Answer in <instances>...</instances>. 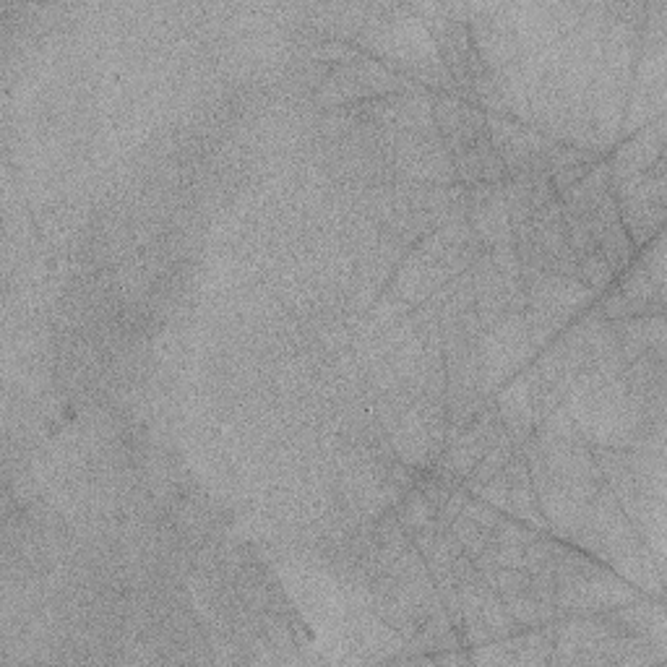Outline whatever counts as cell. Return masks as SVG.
Listing matches in <instances>:
<instances>
[{
	"label": "cell",
	"instance_id": "obj_2",
	"mask_svg": "<svg viewBox=\"0 0 667 667\" xmlns=\"http://www.w3.org/2000/svg\"><path fill=\"white\" fill-rule=\"evenodd\" d=\"M402 92H428L425 86L415 84L402 73L386 68L381 60L370 58L368 53L363 58L352 60L347 66H334L326 76V81L318 86L313 94L321 110H337V107L357 105V102H370L389 97V94Z\"/></svg>",
	"mask_w": 667,
	"mask_h": 667
},
{
	"label": "cell",
	"instance_id": "obj_16",
	"mask_svg": "<svg viewBox=\"0 0 667 667\" xmlns=\"http://www.w3.org/2000/svg\"><path fill=\"white\" fill-rule=\"evenodd\" d=\"M462 514L467 516V519H472L475 524H480L483 529H488L490 535H493V527L498 524V519L503 516V511H498L496 506H490V503L480 501V498L469 496L462 506Z\"/></svg>",
	"mask_w": 667,
	"mask_h": 667
},
{
	"label": "cell",
	"instance_id": "obj_6",
	"mask_svg": "<svg viewBox=\"0 0 667 667\" xmlns=\"http://www.w3.org/2000/svg\"><path fill=\"white\" fill-rule=\"evenodd\" d=\"M503 472L509 477V506H506V514L529 524V527L540 529V532H550V524L545 514H542L540 498H537V490L532 485V477H529V467L522 449L514 451V456L503 467Z\"/></svg>",
	"mask_w": 667,
	"mask_h": 667
},
{
	"label": "cell",
	"instance_id": "obj_1",
	"mask_svg": "<svg viewBox=\"0 0 667 667\" xmlns=\"http://www.w3.org/2000/svg\"><path fill=\"white\" fill-rule=\"evenodd\" d=\"M647 16V3H605L602 50L592 81V136L595 149L605 157L621 141L628 89L634 76L639 32Z\"/></svg>",
	"mask_w": 667,
	"mask_h": 667
},
{
	"label": "cell",
	"instance_id": "obj_14",
	"mask_svg": "<svg viewBox=\"0 0 667 667\" xmlns=\"http://www.w3.org/2000/svg\"><path fill=\"white\" fill-rule=\"evenodd\" d=\"M449 529L454 532V537L459 540V545H462L464 555H469L472 561H475L477 555L488 548V542H490L488 529H483L480 524H475L472 519H467L464 514L456 516L454 522L449 524Z\"/></svg>",
	"mask_w": 667,
	"mask_h": 667
},
{
	"label": "cell",
	"instance_id": "obj_8",
	"mask_svg": "<svg viewBox=\"0 0 667 667\" xmlns=\"http://www.w3.org/2000/svg\"><path fill=\"white\" fill-rule=\"evenodd\" d=\"M613 329L626 365L647 355L649 350L665 347V316H631L613 321Z\"/></svg>",
	"mask_w": 667,
	"mask_h": 667
},
{
	"label": "cell",
	"instance_id": "obj_4",
	"mask_svg": "<svg viewBox=\"0 0 667 667\" xmlns=\"http://www.w3.org/2000/svg\"><path fill=\"white\" fill-rule=\"evenodd\" d=\"M433 120H436L438 133H441V139L446 141L454 157L472 149L483 136H488L485 110L462 100L459 94H433Z\"/></svg>",
	"mask_w": 667,
	"mask_h": 667
},
{
	"label": "cell",
	"instance_id": "obj_12",
	"mask_svg": "<svg viewBox=\"0 0 667 667\" xmlns=\"http://www.w3.org/2000/svg\"><path fill=\"white\" fill-rule=\"evenodd\" d=\"M579 282L595 292L597 298L615 282L613 269H610L608 261H605V256H602L600 251L587 253V256L579 258Z\"/></svg>",
	"mask_w": 667,
	"mask_h": 667
},
{
	"label": "cell",
	"instance_id": "obj_13",
	"mask_svg": "<svg viewBox=\"0 0 667 667\" xmlns=\"http://www.w3.org/2000/svg\"><path fill=\"white\" fill-rule=\"evenodd\" d=\"M540 535H542L540 529L529 527V524L519 522L514 516L503 514L501 519H498L496 527H493L490 540L498 542V545H509V548H527L529 542L537 540Z\"/></svg>",
	"mask_w": 667,
	"mask_h": 667
},
{
	"label": "cell",
	"instance_id": "obj_11",
	"mask_svg": "<svg viewBox=\"0 0 667 667\" xmlns=\"http://www.w3.org/2000/svg\"><path fill=\"white\" fill-rule=\"evenodd\" d=\"M514 451H516V446L509 436L503 438L501 443H496V446H493V449H490L488 454H485L483 459L475 464V469L469 472V477L462 483L464 488L472 490V488H477V485H483L485 480H490V477H496L498 472L509 464V459L514 456Z\"/></svg>",
	"mask_w": 667,
	"mask_h": 667
},
{
	"label": "cell",
	"instance_id": "obj_5",
	"mask_svg": "<svg viewBox=\"0 0 667 667\" xmlns=\"http://www.w3.org/2000/svg\"><path fill=\"white\" fill-rule=\"evenodd\" d=\"M662 157H665V115L652 120L649 126L636 131L634 136L615 144L608 159L610 183H623L628 178H636L641 172H647L649 167H654V162Z\"/></svg>",
	"mask_w": 667,
	"mask_h": 667
},
{
	"label": "cell",
	"instance_id": "obj_15",
	"mask_svg": "<svg viewBox=\"0 0 667 667\" xmlns=\"http://www.w3.org/2000/svg\"><path fill=\"white\" fill-rule=\"evenodd\" d=\"M469 496L480 498V501L490 503V506H496L498 511L506 514V506H509V477H506V472L501 469L496 477H490L483 485L469 490Z\"/></svg>",
	"mask_w": 667,
	"mask_h": 667
},
{
	"label": "cell",
	"instance_id": "obj_7",
	"mask_svg": "<svg viewBox=\"0 0 667 667\" xmlns=\"http://www.w3.org/2000/svg\"><path fill=\"white\" fill-rule=\"evenodd\" d=\"M454 172L456 183L467 185V188L477 183H506V178H509L501 154L496 152V146L490 144L488 136H483L467 152L456 154Z\"/></svg>",
	"mask_w": 667,
	"mask_h": 667
},
{
	"label": "cell",
	"instance_id": "obj_9",
	"mask_svg": "<svg viewBox=\"0 0 667 667\" xmlns=\"http://www.w3.org/2000/svg\"><path fill=\"white\" fill-rule=\"evenodd\" d=\"M394 511H397L399 522H402L404 529H407L410 540L415 532H420V529H425L428 524L436 522V516H438V511L433 509L428 501H425V496L417 488L407 490L402 501L394 506Z\"/></svg>",
	"mask_w": 667,
	"mask_h": 667
},
{
	"label": "cell",
	"instance_id": "obj_3",
	"mask_svg": "<svg viewBox=\"0 0 667 667\" xmlns=\"http://www.w3.org/2000/svg\"><path fill=\"white\" fill-rule=\"evenodd\" d=\"M394 146V180L428 185H454V154L436 126L391 128Z\"/></svg>",
	"mask_w": 667,
	"mask_h": 667
},
{
	"label": "cell",
	"instance_id": "obj_10",
	"mask_svg": "<svg viewBox=\"0 0 667 667\" xmlns=\"http://www.w3.org/2000/svg\"><path fill=\"white\" fill-rule=\"evenodd\" d=\"M303 55H308L311 60L321 63V66H347L352 60L363 58V50L355 47L352 42H342V40H329V37H318L311 47H305L300 50Z\"/></svg>",
	"mask_w": 667,
	"mask_h": 667
},
{
	"label": "cell",
	"instance_id": "obj_17",
	"mask_svg": "<svg viewBox=\"0 0 667 667\" xmlns=\"http://www.w3.org/2000/svg\"><path fill=\"white\" fill-rule=\"evenodd\" d=\"M595 165H597V162H595ZM595 165H576V167H563V170H555L553 175H550V185H553V191L555 193L568 191L571 185L579 183V180H582L584 175H587V172L592 170Z\"/></svg>",
	"mask_w": 667,
	"mask_h": 667
}]
</instances>
